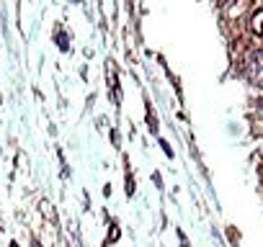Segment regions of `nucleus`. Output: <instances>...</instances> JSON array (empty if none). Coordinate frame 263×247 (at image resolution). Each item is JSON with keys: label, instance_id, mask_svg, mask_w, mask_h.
Instances as JSON below:
<instances>
[{"label": "nucleus", "instance_id": "1", "mask_svg": "<svg viewBox=\"0 0 263 247\" xmlns=\"http://www.w3.org/2000/svg\"><path fill=\"white\" fill-rule=\"evenodd\" d=\"M242 75L248 77L250 85L263 88V52H250L242 59Z\"/></svg>", "mask_w": 263, "mask_h": 247}, {"label": "nucleus", "instance_id": "3", "mask_svg": "<svg viewBox=\"0 0 263 247\" xmlns=\"http://www.w3.org/2000/svg\"><path fill=\"white\" fill-rule=\"evenodd\" d=\"M11 247H18V244H16V242H13V244H11Z\"/></svg>", "mask_w": 263, "mask_h": 247}, {"label": "nucleus", "instance_id": "2", "mask_svg": "<svg viewBox=\"0 0 263 247\" xmlns=\"http://www.w3.org/2000/svg\"><path fill=\"white\" fill-rule=\"evenodd\" d=\"M250 29H253L255 34H260V36H263V11H258V13L253 16V21H250Z\"/></svg>", "mask_w": 263, "mask_h": 247}]
</instances>
